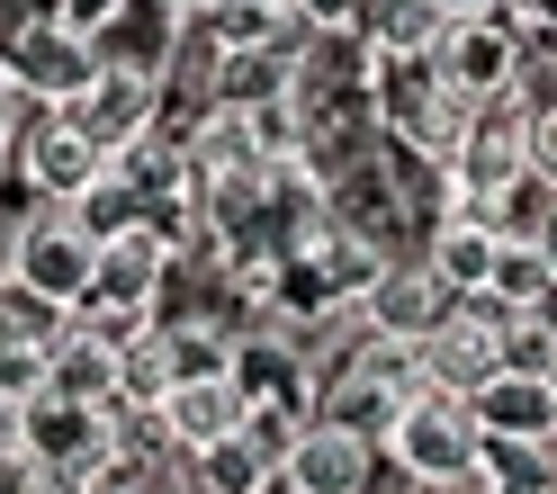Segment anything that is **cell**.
<instances>
[{
	"label": "cell",
	"instance_id": "6da1fadb",
	"mask_svg": "<svg viewBox=\"0 0 557 494\" xmlns=\"http://www.w3.org/2000/svg\"><path fill=\"white\" fill-rule=\"evenodd\" d=\"M468 109H476V99L449 90L441 63H387V54H369V118H377V135H387L396 153L449 162V145L468 135Z\"/></svg>",
	"mask_w": 557,
	"mask_h": 494
},
{
	"label": "cell",
	"instance_id": "7a4b0ae2",
	"mask_svg": "<svg viewBox=\"0 0 557 494\" xmlns=\"http://www.w3.org/2000/svg\"><path fill=\"white\" fill-rule=\"evenodd\" d=\"M377 458H396V468L413 485H432V494H468L476 458H485V432H476V413L459 396H413V405H396L387 432H377Z\"/></svg>",
	"mask_w": 557,
	"mask_h": 494
},
{
	"label": "cell",
	"instance_id": "3957f363",
	"mask_svg": "<svg viewBox=\"0 0 557 494\" xmlns=\"http://www.w3.org/2000/svg\"><path fill=\"white\" fill-rule=\"evenodd\" d=\"M441 171H449V207H476V198L512 189L521 171H531V109H521V90L476 99V109H468V135L449 145Z\"/></svg>",
	"mask_w": 557,
	"mask_h": 494
},
{
	"label": "cell",
	"instance_id": "277c9868",
	"mask_svg": "<svg viewBox=\"0 0 557 494\" xmlns=\"http://www.w3.org/2000/svg\"><path fill=\"white\" fill-rule=\"evenodd\" d=\"M90 270H99V243L73 225V207H37V217L10 234V288L46 297V306H63V314H82Z\"/></svg>",
	"mask_w": 557,
	"mask_h": 494
},
{
	"label": "cell",
	"instance_id": "5b68a950",
	"mask_svg": "<svg viewBox=\"0 0 557 494\" xmlns=\"http://www.w3.org/2000/svg\"><path fill=\"white\" fill-rule=\"evenodd\" d=\"M0 73H10L27 99H37V109H73V99L90 90V73H99V46L73 37V27H54V10H46L37 27H18V37H10Z\"/></svg>",
	"mask_w": 557,
	"mask_h": 494
},
{
	"label": "cell",
	"instance_id": "8992f818",
	"mask_svg": "<svg viewBox=\"0 0 557 494\" xmlns=\"http://www.w3.org/2000/svg\"><path fill=\"white\" fill-rule=\"evenodd\" d=\"M18 449L46 458L54 477L90 485L99 468H109V413L99 405H63V396H27L18 405Z\"/></svg>",
	"mask_w": 557,
	"mask_h": 494
},
{
	"label": "cell",
	"instance_id": "52a82bcc",
	"mask_svg": "<svg viewBox=\"0 0 557 494\" xmlns=\"http://www.w3.org/2000/svg\"><path fill=\"white\" fill-rule=\"evenodd\" d=\"M377 477V441L351 422H306L297 449L278 458V494H369Z\"/></svg>",
	"mask_w": 557,
	"mask_h": 494
},
{
	"label": "cell",
	"instance_id": "ba28073f",
	"mask_svg": "<svg viewBox=\"0 0 557 494\" xmlns=\"http://www.w3.org/2000/svg\"><path fill=\"white\" fill-rule=\"evenodd\" d=\"M449 306H459V297H449L441 279L423 270V252H413V261H387V270H377L369 288H360V306H351V314H360V333H387V342H432Z\"/></svg>",
	"mask_w": 557,
	"mask_h": 494
},
{
	"label": "cell",
	"instance_id": "9c48e42d",
	"mask_svg": "<svg viewBox=\"0 0 557 494\" xmlns=\"http://www.w3.org/2000/svg\"><path fill=\"white\" fill-rule=\"evenodd\" d=\"M18 171H27V189H37L46 207H73L99 171H109V153H99L63 109H37L27 118V145H18Z\"/></svg>",
	"mask_w": 557,
	"mask_h": 494
},
{
	"label": "cell",
	"instance_id": "30bf717a",
	"mask_svg": "<svg viewBox=\"0 0 557 494\" xmlns=\"http://www.w3.org/2000/svg\"><path fill=\"white\" fill-rule=\"evenodd\" d=\"M495 369H504V360H495V314H485L476 297H468V306H449V314H441V333L423 342V396H459V405H468Z\"/></svg>",
	"mask_w": 557,
	"mask_h": 494
},
{
	"label": "cell",
	"instance_id": "8fae6325",
	"mask_svg": "<svg viewBox=\"0 0 557 494\" xmlns=\"http://www.w3.org/2000/svg\"><path fill=\"white\" fill-rule=\"evenodd\" d=\"M153 109H162V82L126 73V63H99V73H90V90H82L63 118H73L99 153H126L135 135H153Z\"/></svg>",
	"mask_w": 557,
	"mask_h": 494
},
{
	"label": "cell",
	"instance_id": "7c38bea8",
	"mask_svg": "<svg viewBox=\"0 0 557 494\" xmlns=\"http://www.w3.org/2000/svg\"><path fill=\"white\" fill-rule=\"evenodd\" d=\"M243 422H252V396H243L234 378H181L162 396V432H171V449H181V468L207 458L216 441H243Z\"/></svg>",
	"mask_w": 557,
	"mask_h": 494
},
{
	"label": "cell",
	"instance_id": "4fadbf2b",
	"mask_svg": "<svg viewBox=\"0 0 557 494\" xmlns=\"http://www.w3.org/2000/svg\"><path fill=\"white\" fill-rule=\"evenodd\" d=\"M181 37H189V0H126V10L99 27V63H126V73L162 82L181 63Z\"/></svg>",
	"mask_w": 557,
	"mask_h": 494
},
{
	"label": "cell",
	"instance_id": "5bb4252c",
	"mask_svg": "<svg viewBox=\"0 0 557 494\" xmlns=\"http://www.w3.org/2000/svg\"><path fill=\"white\" fill-rule=\"evenodd\" d=\"M441 82L459 90V99H504L521 82L512 18H459V27H449V46H441Z\"/></svg>",
	"mask_w": 557,
	"mask_h": 494
},
{
	"label": "cell",
	"instance_id": "9a60e30c",
	"mask_svg": "<svg viewBox=\"0 0 557 494\" xmlns=\"http://www.w3.org/2000/svg\"><path fill=\"white\" fill-rule=\"evenodd\" d=\"M46 396H63V405H99V413H109V405H117V342L73 314V324L46 342Z\"/></svg>",
	"mask_w": 557,
	"mask_h": 494
},
{
	"label": "cell",
	"instance_id": "2e32d148",
	"mask_svg": "<svg viewBox=\"0 0 557 494\" xmlns=\"http://www.w3.org/2000/svg\"><path fill=\"white\" fill-rule=\"evenodd\" d=\"M495 252H504V234H495V225H476V217H441V225L423 234V270H432L459 306L485 297V279H495Z\"/></svg>",
	"mask_w": 557,
	"mask_h": 494
},
{
	"label": "cell",
	"instance_id": "e0dca14e",
	"mask_svg": "<svg viewBox=\"0 0 557 494\" xmlns=\"http://www.w3.org/2000/svg\"><path fill=\"white\" fill-rule=\"evenodd\" d=\"M468 413H476L485 441H548L557 432V396H548L540 378H504V369L468 396Z\"/></svg>",
	"mask_w": 557,
	"mask_h": 494
},
{
	"label": "cell",
	"instance_id": "ac0fdd59",
	"mask_svg": "<svg viewBox=\"0 0 557 494\" xmlns=\"http://www.w3.org/2000/svg\"><path fill=\"white\" fill-rule=\"evenodd\" d=\"M449 27H459V18H449L441 0H377L360 37H369V54H387V63H441Z\"/></svg>",
	"mask_w": 557,
	"mask_h": 494
},
{
	"label": "cell",
	"instance_id": "d6986e66",
	"mask_svg": "<svg viewBox=\"0 0 557 494\" xmlns=\"http://www.w3.org/2000/svg\"><path fill=\"white\" fill-rule=\"evenodd\" d=\"M468 494H557V432L548 441H485Z\"/></svg>",
	"mask_w": 557,
	"mask_h": 494
},
{
	"label": "cell",
	"instance_id": "ffe728a7",
	"mask_svg": "<svg viewBox=\"0 0 557 494\" xmlns=\"http://www.w3.org/2000/svg\"><path fill=\"white\" fill-rule=\"evenodd\" d=\"M557 297V279H548V261H540V243H504L495 252V279H485V314H495V324H512V314H540Z\"/></svg>",
	"mask_w": 557,
	"mask_h": 494
},
{
	"label": "cell",
	"instance_id": "44dd1931",
	"mask_svg": "<svg viewBox=\"0 0 557 494\" xmlns=\"http://www.w3.org/2000/svg\"><path fill=\"white\" fill-rule=\"evenodd\" d=\"M181 494H278V468H270L252 441H216L207 458L181 468Z\"/></svg>",
	"mask_w": 557,
	"mask_h": 494
},
{
	"label": "cell",
	"instance_id": "7402d4cb",
	"mask_svg": "<svg viewBox=\"0 0 557 494\" xmlns=\"http://www.w3.org/2000/svg\"><path fill=\"white\" fill-rule=\"evenodd\" d=\"M73 225H82L90 243H117V234H135V225H145V198H135L117 171H99V181L73 198Z\"/></svg>",
	"mask_w": 557,
	"mask_h": 494
},
{
	"label": "cell",
	"instance_id": "603a6c76",
	"mask_svg": "<svg viewBox=\"0 0 557 494\" xmlns=\"http://www.w3.org/2000/svg\"><path fill=\"white\" fill-rule=\"evenodd\" d=\"M495 360H504V378H540V386H548V369H557V324H548V314H512V324H495Z\"/></svg>",
	"mask_w": 557,
	"mask_h": 494
},
{
	"label": "cell",
	"instance_id": "cb8c5ba5",
	"mask_svg": "<svg viewBox=\"0 0 557 494\" xmlns=\"http://www.w3.org/2000/svg\"><path fill=\"white\" fill-rule=\"evenodd\" d=\"M63 324H73V314H63V306H46V297H27V288H0V342H54Z\"/></svg>",
	"mask_w": 557,
	"mask_h": 494
},
{
	"label": "cell",
	"instance_id": "d4e9b609",
	"mask_svg": "<svg viewBox=\"0 0 557 494\" xmlns=\"http://www.w3.org/2000/svg\"><path fill=\"white\" fill-rule=\"evenodd\" d=\"M27 118H37V99H27L10 73H0V181L18 171V145H27Z\"/></svg>",
	"mask_w": 557,
	"mask_h": 494
},
{
	"label": "cell",
	"instance_id": "484cf974",
	"mask_svg": "<svg viewBox=\"0 0 557 494\" xmlns=\"http://www.w3.org/2000/svg\"><path fill=\"white\" fill-rule=\"evenodd\" d=\"M117 10H126V0H54V27H73V37L99 46V27H109Z\"/></svg>",
	"mask_w": 557,
	"mask_h": 494
},
{
	"label": "cell",
	"instance_id": "4316f807",
	"mask_svg": "<svg viewBox=\"0 0 557 494\" xmlns=\"http://www.w3.org/2000/svg\"><path fill=\"white\" fill-rule=\"evenodd\" d=\"M531 181L557 189V109H531Z\"/></svg>",
	"mask_w": 557,
	"mask_h": 494
},
{
	"label": "cell",
	"instance_id": "83f0119b",
	"mask_svg": "<svg viewBox=\"0 0 557 494\" xmlns=\"http://www.w3.org/2000/svg\"><path fill=\"white\" fill-rule=\"evenodd\" d=\"M512 27H521V37H548V46H557V0H512Z\"/></svg>",
	"mask_w": 557,
	"mask_h": 494
},
{
	"label": "cell",
	"instance_id": "f1b7e54d",
	"mask_svg": "<svg viewBox=\"0 0 557 494\" xmlns=\"http://www.w3.org/2000/svg\"><path fill=\"white\" fill-rule=\"evenodd\" d=\"M449 18H512V0H441Z\"/></svg>",
	"mask_w": 557,
	"mask_h": 494
},
{
	"label": "cell",
	"instance_id": "f546056e",
	"mask_svg": "<svg viewBox=\"0 0 557 494\" xmlns=\"http://www.w3.org/2000/svg\"><path fill=\"white\" fill-rule=\"evenodd\" d=\"M531 243H540V261H548V279H557V207H548V225H540Z\"/></svg>",
	"mask_w": 557,
	"mask_h": 494
}]
</instances>
